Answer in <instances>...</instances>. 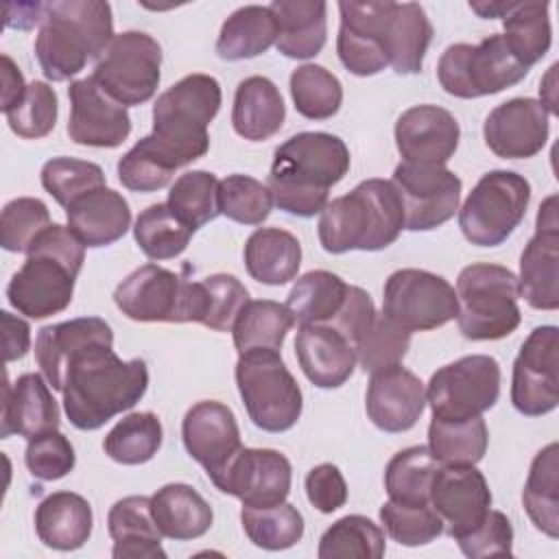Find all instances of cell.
Wrapping results in <instances>:
<instances>
[{
  "mask_svg": "<svg viewBox=\"0 0 559 559\" xmlns=\"http://www.w3.org/2000/svg\"><path fill=\"white\" fill-rule=\"evenodd\" d=\"M277 41V22L269 7L236 9L221 26L216 52L225 61H242L266 52Z\"/></svg>",
  "mask_w": 559,
  "mask_h": 559,
  "instance_id": "37",
  "label": "cell"
},
{
  "mask_svg": "<svg viewBox=\"0 0 559 559\" xmlns=\"http://www.w3.org/2000/svg\"><path fill=\"white\" fill-rule=\"evenodd\" d=\"M2 323V349H4V362L20 360L26 356L31 347V328L24 319L13 317L11 312H0Z\"/></svg>",
  "mask_w": 559,
  "mask_h": 559,
  "instance_id": "62",
  "label": "cell"
},
{
  "mask_svg": "<svg viewBox=\"0 0 559 559\" xmlns=\"http://www.w3.org/2000/svg\"><path fill=\"white\" fill-rule=\"evenodd\" d=\"M430 507L454 542L472 533L491 509V491L476 465H441L430 489Z\"/></svg>",
  "mask_w": 559,
  "mask_h": 559,
  "instance_id": "21",
  "label": "cell"
},
{
  "mask_svg": "<svg viewBox=\"0 0 559 559\" xmlns=\"http://www.w3.org/2000/svg\"><path fill=\"white\" fill-rule=\"evenodd\" d=\"M461 129L456 118L437 105H415L395 122V146L402 162L441 164L454 155Z\"/></svg>",
  "mask_w": 559,
  "mask_h": 559,
  "instance_id": "26",
  "label": "cell"
},
{
  "mask_svg": "<svg viewBox=\"0 0 559 559\" xmlns=\"http://www.w3.org/2000/svg\"><path fill=\"white\" fill-rule=\"evenodd\" d=\"M511 7H513V2H469V9L485 20L504 17L511 11Z\"/></svg>",
  "mask_w": 559,
  "mask_h": 559,
  "instance_id": "64",
  "label": "cell"
},
{
  "mask_svg": "<svg viewBox=\"0 0 559 559\" xmlns=\"http://www.w3.org/2000/svg\"><path fill=\"white\" fill-rule=\"evenodd\" d=\"M520 297L535 310L559 308V221L557 197H548L537 212L535 236L520 255Z\"/></svg>",
  "mask_w": 559,
  "mask_h": 559,
  "instance_id": "18",
  "label": "cell"
},
{
  "mask_svg": "<svg viewBox=\"0 0 559 559\" xmlns=\"http://www.w3.org/2000/svg\"><path fill=\"white\" fill-rule=\"evenodd\" d=\"M273 207L269 186L249 175H227L218 183V212L240 225H262Z\"/></svg>",
  "mask_w": 559,
  "mask_h": 559,
  "instance_id": "52",
  "label": "cell"
},
{
  "mask_svg": "<svg viewBox=\"0 0 559 559\" xmlns=\"http://www.w3.org/2000/svg\"><path fill=\"white\" fill-rule=\"evenodd\" d=\"M365 408L376 428L406 432L426 408L424 382L402 365L373 371L367 384Z\"/></svg>",
  "mask_w": 559,
  "mask_h": 559,
  "instance_id": "24",
  "label": "cell"
},
{
  "mask_svg": "<svg viewBox=\"0 0 559 559\" xmlns=\"http://www.w3.org/2000/svg\"><path fill=\"white\" fill-rule=\"evenodd\" d=\"M290 461L269 448H242L214 487L242 502V507H273L288 498Z\"/></svg>",
  "mask_w": 559,
  "mask_h": 559,
  "instance_id": "17",
  "label": "cell"
},
{
  "mask_svg": "<svg viewBox=\"0 0 559 559\" xmlns=\"http://www.w3.org/2000/svg\"><path fill=\"white\" fill-rule=\"evenodd\" d=\"M511 404L526 417H542L559 404V330L535 328L513 362Z\"/></svg>",
  "mask_w": 559,
  "mask_h": 559,
  "instance_id": "16",
  "label": "cell"
},
{
  "mask_svg": "<svg viewBox=\"0 0 559 559\" xmlns=\"http://www.w3.org/2000/svg\"><path fill=\"white\" fill-rule=\"evenodd\" d=\"M218 179L207 170H190L175 179L168 190V207L192 231L214 221L218 212Z\"/></svg>",
  "mask_w": 559,
  "mask_h": 559,
  "instance_id": "50",
  "label": "cell"
},
{
  "mask_svg": "<svg viewBox=\"0 0 559 559\" xmlns=\"http://www.w3.org/2000/svg\"><path fill=\"white\" fill-rule=\"evenodd\" d=\"M456 544L469 559L507 557L513 552V526L502 511L489 509L485 520L472 533L459 537Z\"/></svg>",
  "mask_w": 559,
  "mask_h": 559,
  "instance_id": "59",
  "label": "cell"
},
{
  "mask_svg": "<svg viewBox=\"0 0 559 559\" xmlns=\"http://www.w3.org/2000/svg\"><path fill=\"white\" fill-rule=\"evenodd\" d=\"M236 384L249 419L264 432L290 430L301 417L304 397L280 352L238 354Z\"/></svg>",
  "mask_w": 559,
  "mask_h": 559,
  "instance_id": "8",
  "label": "cell"
},
{
  "mask_svg": "<svg viewBox=\"0 0 559 559\" xmlns=\"http://www.w3.org/2000/svg\"><path fill=\"white\" fill-rule=\"evenodd\" d=\"M85 260V245L70 227L50 223L26 253L7 286L9 304L28 319L63 312L74 295V280Z\"/></svg>",
  "mask_w": 559,
  "mask_h": 559,
  "instance_id": "4",
  "label": "cell"
},
{
  "mask_svg": "<svg viewBox=\"0 0 559 559\" xmlns=\"http://www.w3.org/2000/svg\"><path fill=\"white\" fill-rule=\"evenodd\" d=\"M489 443L487 424L480 417L445 421L432 417L428 426V450L441 465H476Z\"/></svg>",
  "mask_w": 559,
  "mask_h": 559,
  "instance_id": "43",
  "label": "cell"
},
{
  "mask_svg": "<svg viewBox=\"0 0 559 559\" xmlns=\"http://www.w3.org/2000/svg\"><path fill=\"white\" fill-rule=\"evenodd\" d=\"M0 437L20 435L33 439L59 428V406L50 384L39 373H22L13 384L4 382Z\"/></svg>",
  "mask_w": 559,
  "mask_h": 559,
  "instance_id": "28",
  "label": "cell"
},
{
  "mask_svg": "<svg viewBox=\"0 0 559 559\" xmlns=\"http://www.w3.org/2000/svg\"><path fill=\"white\" fill-rule=\"evenodd\" d=\"M531 201V183L513 170H489L459 210V227L476 247L502 245L522 223Z\"/></svg>",
  "mask_w": 559,
  "mask_h": 559,
  "instance_id": "9",
  "label": "cell"
},
{
  "mask_svg": "<svg viewBox=\"0 0 559 559\" xmlns=\"http://www.w3.org/2000/svg\"><path fill=\"white\" fill-rule=\"evenodd\" d=\"M380 522L389 537L402 546H424L443 533V522L430 504H400L386 500L380 507Z\"/></svg>",
  "mask_w": 559,
  "mask_h": 559,
  "instance_id": "56",
  "label": "cell"
},
{
  "mask_svg": "<svg viewBox=\"0 0 559 559\" xmlns=\"http://www.w3.org/2000/svg\"><path fill=\"white\" fill-rule=\"evenodd\" d=\"M349 170V148L338 135L301 131L273 153L269 190L282 212L310 218L328 205L330 188Z\"/></svg>",
  "mask_w": 559,
  "mask_h": 559,
  "instance_id": "1",
  "label": "cell"
},
{
  "mask_svg": "<svg viewBox=\"0 0 559 559\" xmlns=\"http://www.w3.org/2000/svg\"><path fill=\"white\" fill-rule=\"evenodd\" d=\"M548 111L535 98H511L489 111L483 124L485 144L502 159L537 155L548 140Z\"/></svg>",
  "mask_w": 559,
  "mask_h": 559,
  "instance_id": "23",
  "label": "cell"
},
{
  "mask_svg": "<svg viewBox=\"0 0 559 559\" xmlns=\"http://www.w3.org/2000/svg\"><path fill=\"white\" fill-rule=\"evenodd\" d=\"M376 314H378V310H376L369 293L349 284V290H347V297H345V304H343L341 312L328 325L336 328L343 336L349 338L352 345H356V341L373 323Z\"/></svg>",
  "mask_w": 559,
  "mask_h": 559,
  "instance_id": "61",
  "label": "cell"
},
{
  "mask_svg": "<svg viewBox=\"0 0 559 559\" xmlns=\"http://www.w3.org/2000/svg\"><path fill=\"white\" fill-rule=\"evenodd\" d=\"M181 168L175 155L151 133L138 140L118 162V179L127 190L155 192L170 183Z\"/></svg>",
  "mask_w": 559,
  "mask_h": 559,
  "instance_id": "44",
  "label": "cell"
},
{
  "mask_svg": "<svg viewBox=\"0 0 559 559\" xmlns=\"http://www.w3.org/2000/svg\"><path fill=\"white\" fill-rule=\"evenodd\" d=\"M26 92L24 76L9 55H2V111L7 114Z\"/></svg>",
  "mask_w": 559,
  "mask_h": 559,
  "instance_id": "63",
  "label": "cell"
},
{
  "mask_svg": "<svg viewBox=\"0 0 559 559\" xmlns=\"http://www.w3.org/2000/svg\"><path fill=\"white\" fill-rule=\"evenodd\" d=\"M548 2H513L511 11L502 17V39L518 63L524 68L535 66L552 41Z\"/></svg>",
  "mask_w": 559,
  "mask_h": 559,
  "instance_id": "40",
  "label": "cell"
},
{
  "mask_svg": "<svg viewBox=\"0 0 559 559\" xmlns=\"http://www.w3.org/2000/svg\"><path fill=\"white\" fill-rule=\"evenodd\" d=\"M68 98V135L74 144L116 148L129 138L131 118L127 107L114 100L92 76L72 81Z\"/></svg>",
  "mask_w": 559,
  "mask_h": 559,
  "instance_id": "20",
  "label": "cell"
},
{
  "mask_svg": "<svg viewBox=\"0 0 559 559\" xmlns=\"http://www.w3.org/2000/svg\"><path fill=\"white\" fill-rule=\"evenodd\" d=\"M111 7L103 0L48 2L35 37V57L48 81L76 76L90 59H100L114 39Z\"/></svg>",
  "mask_w": 559,
  "mask_h": 559,
  "instance_id": "3",
  "label": "cell"
},
{
  "mask_svg": "<svg viewBox=\"0 0 559 559\" xmlns=\"http://www.w3.org/2000/svg\"><path fill=\"white\" fill-rule=\"evenodd\" d=\"M247 273L266 286H282L297 277L301 264L299 240L280 227H258L245 242Z\"/></svg>",
  "mask_w": 559,
  "mask_h": 559,
  "instance_id": "36",
  "label": "cell"
},
{
  "mask_svg": "<svg viewBox=\"0 0 559 559\" xmlns=\"http://www.w3.org/2000/svg\"><path fill=\"white\" fill-rule=\"evenodd\" d=\"M319 559H380L384 555V531L365 515L336 520L319 539Z\"/></svg>",
  "mask_w": 559,
  "mask_h": 559,
  "instance_id": "49",
  "label": "cell"
},
{
  "mask_svg": "<svg viewBox=\"0 0 559 559\" xmlns=\"http://www.w3.org/2000/svg\"><path fill=\"white\" fill-rule=\"evenodd\" d=\"M524 509L537 531L550 539L559 537V448L548 443L531 463L522 491Z\"/></svg>",
  "mask_w": 559,
  "mask_h": 559,
  "instance_id": "38",
  "label": "cell"
},
{
  "mask_svg": "<svg viewBox=\"0 0 559 559\" xmlns=\"http://www.w3.org/2000/svg\"><path fill=\"white\" fill-rule=\"evenodd\" d=\"M24 463L33 478L39 480H59L74 469L76 454L66 435L50 430L28 439Z\"/></svg>",
  "mask_w": 559,
  "mask_h": 559,
  "instance_id": "58",
  "label": "cell"
},
{
  "mask_svg": "<svg viewBox=\"0 0 559 559\" xmlns=\"http://www.w3.org/2000/svg\"><path fill=\"white\" fill-rule=\"evenodd\" d=\"M48 225L50 212L41 199L17 197L2 210L0 245L11 253H28Z\"/></svg>",
  "mask_w": 559,
  "mask_h": 559,
  "instance_id": "55",
  "label": "cell"
},
{
  "mask_svg": "<svg viewBox=\"0 0 559 559\" xmlns=\"http://www.w3.org/2000/svg\"><path fill=\"white\" fill-rule=\"evenodd\" d=\"M295 356L304 376L319 389L343 386L356 367L354 345L328 323L299 325Z\"/></svg>",
  "mask_w": 559,
  "mask_h": 559,
  "instance_id": "27",
  "label": "cell"
},
{
  "mask_svg": "<svg viewBox=\"0 0 559 559\" xmlns=\"http://www.w3.org/2000/svg\"><path fill=\"white\" fill-rule=\"evenodd\" d=\"M240 522L249 542L264 550H286L304 537V515L286 500L273 507H242Z\"/></svg>",
  "mask_w": 559,
  "mask_h": 559,
  "instance_id": "47",
  "label": "cell"
},
{
  "mask_svg": "<svg viewBox=\"0 0 559 559\" xmlns=\"http://www.w3.org/2000/svg\"><path fill=\"white\" fill-rule=\"evenodd\" d=\"M181 439L186 452L216 483L231 459L242 450L238 421L229 406L216 400L197 402L181 421Z\"/></svg>",
  "mask_w": 559,
  "mask_h": 559,
  "instance_id": "19",
  "label": "cell"
},
{
  "mask_svg": "<svg viewBox=\"0 0 559 559\" xmlns=\"http://www.w3.org/2000/svg\"><path fill=\"white\" fill-rule=\"evenodd\" d=\"M439 467L441 463L430 454L428 445L400 450L384 469L389 500L400 504H430V489Z\"/></svg>",
  "mask_w": 559,
  "mask_h": 559,
  "instance_id": "41",
  "label": "cell"
},
{
  "mask_svg": "<svg viewBox=\"0 0 559 559\" xmlns=\"http://www.w3.org/2000/svg\"><path fill=\"white\" fill-rule=\"evenodd\" d=\"M221 100L218 81L199 72L179 79L157 96L153 135L175 155L179 166H188L207 153V124L216 118Z\"/></svg>",
  "mask_w": 559,
  "mask_h": 559,
  "instance_id": "6",
  "label": "cell"
},
{
  "mask_svg": "<svg viewBox=\"0 0 559 559\" xmlns=\"http://www.w3.org/2000/svg\"><path fill=\"white\" fill-rule=\"evenodd\" d=\"M162 421L155 413L142 411L122 417L105 437V454L120 465H142L162 448Z\"/></svg>",
  "mask_w": 559,
  "mask_h": 559,
  "instance_id": "45",
  "label": "cell"
},
{
  "mask_svg": "<svg viewBox=\"0 0 559 559\" xmlns=\"http://www.w3.org/2000/svg\"><path fill=\"white\" fill-rule=\"evenodd\" d=\"M192 229L173 214L168 203H153L140 212L133 225V238L151 260H170L186 251Z\"/></svg>",
  "mask_w": 559,
  "mask_h": 559,
  "instance_id": "46",
  "label": "cell"
},
{
  "mask_svg": "<svg viewBox=\"0 0 559 559\" xmlns=\"http://www.w3.org/2000/svg\"><path fill=\"white\" fill-rule=\"evenodd\" d=\"M199 323L216 330L231 332L240 310L249 301V290L236 275L214 273L199 282Z\"/></svg>",
  "mask_w": 559,
  "mask_h": 559,
  "instance_id": "51",
  "label": "cell"
},
{
  "mask_svg": "<svg viewBox=\"0 0 559 559\" xmlns=\"http://www.w3.org/2000/svg\"><path fill=\"white\" fill-rule=\"evenodd\" d=\"M518 275L500 264L476 262L456 277L459 330L469 341H498L522 321Z\"/></svg>",
  "mask_w": 559,
  "mask_h": 559,
  "instance_id": "7",
  "label": "cell"
},
{
  "mask_svg": "<svg viewBox=\"0 0 559 559\" xmlns=\"http://www.w3.org/2000/svg\"><path fill=\"white\" fill-rule=\"evenodd\" d=\"M107 528L114 539L116 559H166L162 533L151 513V498L127 496L118 500L107 515Z\"/></svg>",
  "mask_w": 559,
  "mask_h": 559,
  "instance_id": "31",
  "label": "cell"
},
{
  "mask_svg": "<svg viewBox=\"0 0 559 559\" xmlns=\"http://www.w3.org/2000/svg\"><path fill=\"white\" fill-rule=\"evenodd\" d=\"M151 513L162 537L188 542L205 535L214 513L205 498L186 483H168L151 496Z\"/></svg>",
  "mask_w": 559,
  "mask_h": 559,
  "instance_id": "34",
  "label": "cell"
},
{
  "mask_svg": "<svg viewBox=\"0 0 559 559\" xmlns=\"http://www.w3.org/2000/svg\"><path fill=\"white\" fill-rule=\"evenodd\" d=\"M57 92L46 81L26 85L24 96L4 114L11 131L24 140H39L57 124Z\"/></svg>",
  "mask_w": 559,
  "mask_h": 559,
  "instance_id": "57",
  "label": "cell"
},
{
  "mask_svg": "<svg viewBox=\"0 0 559 559\" xmlns=\"http://www.w3.org/2000/svg\"><path fill=\"white\" fill-rule=\"evenodd\" d=\"M308 502L321 511L332 513L347 502V483L341 469L332 463H319L306 474Z\"/></svg>",
  "mask_w": 559,
  "mask_h": 559,
  "instance_id": "60",
  "label": "cell"
},
{
  "mask_svg": "<svg viewBox=\"0 0 559 559\" xmlns=\"http://www.w3.org/2000/svg\"><path fill=\"white\" fill-rule=\"evenodd\" d=\"M391 181L402 199L404 229L408 231L437 229L459 210L463 183L441 164L402 162Z\"/></svg>",
  "mask_w": 559,
  "mask_h": 559,
  "instance_id": "15",
  "label": "cell"
},
{
  "mask_svg": "<svg viewBox=\"0 0 559 559\" xmlns=\"http://www.w3.org/2000/svg\"><path fill=\"white\" fill-rule=\"evenodd\" d=\"M286 118L284 98L277 85L266 76H247L234 94L231 124L234 131L251 142H262L275 135Z\"/></svg>",
  "mask_w": 559,
  "mask_h": 559,
  "instance_id": "35",
  "label": "cell"
},
{
  "mask_svg": "<svg viewBox=\"0 0 559 559\" xmlns=\"http://www.w3.org/2000/svg\"><path fill=\"white\" fill-rule=\"evenodd\" d=\"M454 286L424 269H400L389 275L382 290V314L406 332H428L456 319Z\"/></svg>",
  "mask_w": 559,
  "mask_h": 559,
  "instance_id": "14",
  "label": "cell"
},
{
  "mask_svg": "<svg viewBox=\"0 0 559 559\" xmlns=\"http://www.w3.org/2000/svg\"><path fill=\"white\" fill-rule=\"evenodd\" d=\"M528 74L509 52L502 35H489L478 44H452L437 63L441 87L456 98L498 94Z\"/></svg>",
  "mask_w": 559,
  "mask_h": 559,
  "instance_id": "10",
  "label": "cell"
},
{
  "mask_svg": "<svg viewBox=\"0 0 559 559\" xmlns=\"http://www.w3.org/2000/svg\"><path fill=\"white\" fill-rule=\"evenodd\" d=\"M162 48L142 31L118 33L96 61L92 79L120 105H142L153 98L162 79Z\"/></svg>",
  "mask_w": 559,
  "mask_h": 559,
  "instance_id": "13",
  "label": "cell"
},
{
  "mask_svg": "<svg viewBox=\"0 0 559 559\" xmlns=\"http://www.w3.org/2000/svg\"><path fill=\"white\" fill-rule=\"evenodd\" d=\"M98 345H114L111 325L100 317H79L44 325L35 338V360L55 391H63L70 362Z\"/></svg>",
  "mask_w": 559,
  "mask_h": 559,
  "instance_id": "25",
  "label": "cell"
},
{
  "mask_svg": "<svg viewBox=\"0 0 559 559\" xmlns=\"http://www.w3.org/2000/svg\"><path fill=\"white\" fill-rule=\"evenodd\" d=\"M411 345V332L395 325L382 312L376 314L367 332L356 341V362L362 371H380L393 365H402Z\"/></svg>",
  "mask_w": 559,
  "mask_h": 559,
  "instance_id": "54",
  "label": "cell"
},
{
  "mask_svg": "<svg viewBox=\"0 0 559 559\" xmlns=\"http://www.w3.org/2000/svg\"><path fill=\"white\" fill-rule=\"evenodd\" d=\"M295 325L293 314L284 304L273 299H255L247 301L240 310L231 334L238 354L251 349H271L280 352L286 338V332Z\"/></svg>",
  "mask_w": 559,
  "mask_h": 559,
  "instance_id": "42",
  "label": "cell"
},
{
  "mask_svg": "<svg viewBox=\"0 0 559 559\" xmlns=\"http://www.w3.org/2000/svg\"><path fill=\"white\" fill-rule=\"evenodd\" d=\"M92 507L74 491H55L35 509V531L44 546L76 550L92 535Z\"/></svg>",
  "mask_w": 559,
  "mask_h": 559,
  "instance_id": "33",
  "label": "cell"
},
{
  "mask_svg": "<svg viewBox=\"0 0 559 559\" xmlns=\"http://www.w3.org/2000/svg\"><path fill=\"white\" fill-rule=\"evenodd\" d=\"M41 186L66 210L79 197L105 186V173L94 162L52 157L41 166Z\"/></svg>",
  "mask_w": 559,
  "mask_h": 559,
  "instance_id": "53",
  "label": "cell"
},
{
  "mask_svg": "<svg viewBox=\"0 0 559 559\" xmlns=\"http://www.w3.org/2000/svg\"><path fill=\"white\" fill-rule=\"evenodd\" d=\"M277 22L275 48L288 59H310L328 39V4L323 0H275L269 4Z\"/></svg>",
  "mask_w": 559,
  "mask_h": 559,
  "instance_id": "30",
  "label": "cell"
},
{
  "mask_svg": "<svg viewBox=\"0 0 559 559\" xmlns=\"http://www.w3.org/2000/svg\"><path fill=\"white\" fill-rule=\"evenodd\" d=\"M349 284L332 271H308L290 288L286 308L295 323H330L343 308Z\"/></svg>",
  "mask_w": 559,
  "mask_h": 559,
  "instance_id": "39",
  "label": "cell"
},
{
  "mask_svg": "<svg viewBox=\"0 0 559 559\" xmlns=\"http://www.w3.org/2000/svg\"><path fill=\"white\" fill-rule=\"evenodd\" d=\"M317 227L328 253L380 251L393 245L404 229L402 199L393 181L367 179L352 192L328 201Z\"/></svg>",
  "mask_w": 559,
  "mask_h": 559,
  "instance_id": "5",
  "label": "cell"
},
{
  "mask_svg": "<svg viewBox=\"0 0 559 559\" xmlns=\"http://www.w3.org/2000/svg\"><path fill=\"white\" fill-rule=\"evenodd\" d=\"M391 2H338L341 26L336 35V52L347 72L356 76H373L389 61L384 55V24Z\"/></svg>",
  "mask_w": 559,
  "mask_h": 559,
  "instance_id": "22",
  "label": "cell"
},
{
  "mask_svg": "<svg viewBox=\"0 0 559 559\" xmlns=\"http://www.w3.org/2000/svg\"><path fill=\"white\" fill-rule=\"evenodd\" d=\"M148 389V369L140 358L122 360L114 345L79 354L63 380V411L79 430H98L118 413L133 408Z\"/></svg>",
  "mask_w": 559,
  "mask_h": 559,
  "instance_id": "2",
  "label": "cell"
},
{
  "mask_svg": "<svg viewBox=\"0 0 559 559\" xmlns=\"http://www.w3.org/2000/svg\"><path fill=\"white\" fill-rule=\"evenodd\" d=\"M290 96L304 118L328 120L341 109L343 85L323 66L304 63L290 74Z\"/></svg>",
  "mask_w": 559,
  "mask_h": 559,
  "instance_id": "48",
  "label": "cell"
},
{
  "mask_svg": "<svg viewBox=\"0 0 559 559\" xmlns=\"http://www.w3.org/2000/svg\"><path fill=\"white\" fill-rule=\"evenodd\" d=\"M122 314L142 323H199V282L157 266L144 264L131 271L114 290Z\"/></svg>",
  "mask_w": 559,
  "mask_h": 559,
  "instance_id": "11",
  "label": "cell"
},
{
  "mask_svg": "<svg viewBox=\"0 0 559 559\" xmlns=\"http://www.w3.org/2000/svg\"><path fill=\"white\" fill-rule=\"evenodd\" d=\"M500 395V365L493 356H463L430 376L426 402L432 417L465 421L489 411Z\"/></svg>",
  "mask_w": 559,
  "mask_h": 559,
  "instance_id": "12",
  "label": "cell"
},
{
  "mask_svg": "<svg viewBox=\"0 0 559 559\" xmlns=\"http://www.w3.org/2000/svg\"><path fill=\"white\" fill-rule=\"evenodd\" d=\"M70 231L90 249L107 247L120 240L131 225V210L127 199L100 186L79 197L66 207Z\"/></svg>",
  "mask_w": 559,
  "mask_h": 559,
  "instance_id": "29",
  "label": "cell"
},
{
  "mask_svg": "<svg viewBox=\"0 0 559 559\" xmlns=\"http://www.w3.org/2000/svg\"><path fill=\"white\" fill-rule=\"evenodd\" d=\"M432 24L417 2H391L384 24V55L397 74L421 72Z\"/></svg>",
  "mask_w": 559,
  "mask_h": 559,
  "instance_id": "32",
  "label": "cell"
}]
</instances>
